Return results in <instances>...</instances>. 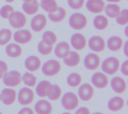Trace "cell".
<instances>
[{"label": "cell", "instance_id": "cell-1", "mask_svg": "<svg viewBox=\"0 0 128 114\" xmlns=\"http://www.w3.org/2000/svg\"><path fill=\"white\" fill-rule=\"evenodd\" d=\"M101 68L105 74L113 75L120 68V60L116 57H109L102 62Z\"/></svg>", "mask_w": 128, "mask_h": 114}, {"label": "cell", "instance_id": "cell-2", "mask_svg": "<svg viewBox=\"0 0 128 114\" xmlns=\"http://www.w3.org/2000/svg\"><path fill=\"white\" fill-rule=\"evenodd\" d=\"M69 25L74 30H82L88 24L87 17L81 13H74L69 17Z\"/></svg>", "mask_w": 128, "mask_h": 114}, {"label": "cell", "instance_id": "cell-3", "mask_svg": "<svg viewBox=\"0 0 128 114\" xmlns=\"http://www.w3.org/2000/svg\"><path fill=\"white\" fill-rule=\"evenodd\" d=\"M61 64L56 60H49L42 66V72L44 75L52 77L58 75L61 71Z\"/></svg>", "mask_w": 128, "mask_h": 114}, {"label": "cell", "instance_id": "cell-4", "mask_svg": "<svg viewBox=\"0 0 128 114\" xmlns=\"http://www.w3.org/2000/svg\"><path fill=\"white\" fill-rule=\"evenodd\" d=\"M3 83L8 87H15L19 86L22 82V75L16 70H11L7 72V73L2 78Z\"/></svg>", "mask_w": 128, "mask_h": 114}, {"label": "cell", "instance_id": "cell-5", "mask_svg": "<svg viewBox=\"0 0 128 114\" xmlns=\"http://www.w3.org/2000/svg\"><path fill=\"white\" fill-rule=\"evenodd\" d=\"M62 105L65 110L74 111L79 105V98L75 93L68 92L62 99Z\"/></svg>", "mask_w": 128, "mask_h": 114}, {"label": "cell", "instance_id": "cell-6", "mask_svg": "<svg viewBox=\"0 0 128 114\" xmlns=\"http://www.w3.org/2000/svg\"><path fill=\"white\" fill-rule=\"evenodd\" d=\"M8 22L11 27L16 29L22 28L27 23L25 14L20 11H14L8 17Z\"/></svg>", "mask_w": 128, "mask_h": 114}, {"label": "cell", "instance_id": "cell-7", "mask_svg": "<svg viewBox=\"0 0 128 114\" xmlns=\"http://www.w3.org/2000/svg\"><path fill=\"white\" fill-rule=\"evenodd\" d=\"M34 99V94L32 90L28 87H22L18 93V102L21 105H28L32 103Z\"/></svg>", "mask_w": 128, "mask_h": 114}, {"label": "cell", "instance_id": "cell-8", "mask_svg": "<svg viewBox=\"0 0 128 114\" xmlns=\"http://www.w3.org/2000/svg\"><path fill=\"white\" fill-rule=\"evenodd\" d=\"M88 46L94 52H102L105 50L106 43L104 39L98 35L92 36L88 40Z\"/></svg>", "mask_w": 128, "mask_h": 114}, {"label": "cell", "instance_id": "cell-9", "mask_svg": "<svg viewBox=\"0 0 128 114\" xmlns=\"http://www.w3.org/2000/svg\"><path fill=\"white\" fill-rule=\"evenodd\" d=\"M47 24V19L44 14H36L31 20V28L34 32L42 31Z\"/></svg>", "mask_w": 128, "mask_h": 114}, {"label": "cell", "instance_id": "cell-10", "mask_svg": "<svg viewBox=\"0 0 128 114\" xmlns=\"http://www.w3.org/2000/svg\"><path fill=\"white\" fill-rule=\"evenodd\" d=\"M14 41L20 44H27L32 40V34L29 30L20 29L14 32L13 35Z\"/></svg>", "mask_w": 128, "mask_h": 114}, {"label": "cell", "instance_id": "cell-11", "mask_svg": "<svg viewBox=\"0 0 128 114\" xmlns=\"http://www.w3.org/2000/svg\"><path fill=\"white\" fill-rule=\"evenodd\" d=\"M94 94V90L93 87L90 84H83L80 85L78 90V95L80 99L83 102H88L92 99Z\"/></svg>", "mask_w": 128, "mask_h": 114}, {"label": "cell", "instance_id": "cell-12", "mask_svg": "<svg viewBox=\"0 0 128 114\" xmlns=\"http://www.w3.org/2000/svg\"><path fill=\"white\" fill-rule=\"evenodd\" d=\"M100 64V57L94 53L88 54L84 58V66L90 71L97 69Z\"/></svg>", "mask_w": 128, "mask_h": 114}, {"label": "cell", "instance_id": "cell-13", "mask_svg": "<svg viewBox=\"0 0 128 114\" xmlns=\"http://www.w3.org/2000/svg\"><path fill=\"white\" fill-rule=\"evenodd\" d=\"M70 44L75 50H83L87 46L86 37L80 33H75L70 37Z\"/></svg>", "mask_w": 128, "mask_h": 114}, {"label": "cell", "instance_id": "cell-14", "mask_svg": "<svg viewBox=\"0 0 128 114\" xmlns=\"http://www.w3.org/2000/svg\"><path fill=\"white\" fill-rule=\"evenodd\" d=\"M1 102L4 105L10 106L12 105L16 99V93L14 90L10 88H4L0 93Z\"/></svg>", "mask_w": 128, "mask_h": 114}, {"label": "cell", "instance_id": "cell-15", "mask_svg": "<svg viewBox=\"0 0 128 114\" xmlns=\"http://www.w3.org/2000/svg\"><path fill=\"white\" fill-rule=\"evenodd\" d=\"M92 84L98 89H104L109 84V79L107 76L100 72H95L92 76Z\"/></svg>", "mask_w": 128, "mask_h": 114}, {"label": "cell", "instance_id": "cell-16", "mask_svg": "<svg viewBox=\"0 0 128 114\" xmlns=\"http://www.w3.org/2000/svg\"><path fill=\"white\" fill-rule=\"evenodd\" d=\"M106 7V4L104 0H88L86 2L87 10L92 13H102Z\"/></svg>", "mask_w": 128, "mask_h": 114}, {"label": "cell", "instance_id": "cell-17", "mask_svg": "<svg viewBox=\"0 0 128 114\" xmlns=\"http://www.w3.org/2000/svg\"><path fill=\"white\" fill-rule=\"evenodd\" d=\"M111 87L114 92L118 94H122L126 92L128 86L125 80L122 77L116 76L111 80Z\"/></svg>", "mask_w": 128, "mask_h": 114}, {"label": "cell", "instance_id": "cell-18", "mask_svg": "<svg viewBox=\"0 0 128 114\" xmlns=\"http://www.w3.org/2000/svg\"><path fill=\"white\" fill-rule=\"evenodd\" d=\"M25 67L29 72H36L41 66L40 59L35 55H31L26 57L24 63Z\"/></svg>", "mask_w": 128, "mask_h": 114}, {"label": "cell", "instance_id": "cell-19", "mask_svg": "<svg viewBox=\"0 0 128 114\" xmlns=\"http://www.w3.org/2000/svg\"><path fill=\"white\" fill-rule=\"evenodd\" d=\"M70 52V44L66 41H62L58 43L54 49V53L56 56L59 59H64Z\"/></svg>", "mask_w": 128, "mask_h": 114}, {"label": "cell", "instance_id": "cell-20", "mask_svg": "<svg viewBox=\"0 0 128 114\" xmlns=\"http://www.w3.org/2000/svg\"><path fill=\"white\" fill-rule=\"evenodd\" d=\"M34 111L37 114H51L52 111V106L50 102L41 99L36 102L34 105Z\"/></svg>", "mask_w": 128, "mask_h": 114}, {"label": "cell", "instance_id": "cell-21", "mask_svg": "<svg viewBox=\"0 0 128 114\" xmlns=\"http://www.w3.org/2000/svg\"><path fill=\"white\" fill-rule=\"evenodd\" d=\"M125 105V101L120 96H116L110 99L108 102L107 106L110 111L112 112H118L122 111Z\"/></svg>", "mask_w": 128, "mask_h": 114}, {"label": "cell", "instance_id": "cell-22", "mask_svg": "<svg viewBox=\"0 0 128 114\" xmlns=\"http://www.w3.org/2000/svg\"><path fill=\"white\" fill-rule=\"evenodd\" d=\"M123 39L118 36H112L107 40L106 46L108 49L112 52H118L123 47Z\"/></svg>", "mask_w": 128, "mask_h": 114}, {"label": "cell", "instance_id": "cell-23", "mask_svg": "<svg viewBox=\"0 0 128 114\" xmlns=\"http://www.w3.org/2000/svg\"><path fill=\"white\" fill-rule=\"evenodd\" d=\"M22 8L26 14L32 16L37 13V12L40 8V4L38 0L24 1L22 5Z\"/></svg>", "mask_w": 128, "mask_h": 114}, {"label": "cell", "instance_id": "cell-24", "mask_svg": "<svg viewBox=\"0 0 128 114\" xmlns=\"http://www.w3.org/2000/svg\"><path fill=\"white\" fill-rule=\"evenodd\" d=\"M63 60L66 66L69 67H75L80 63L81 57L76 52L70 51L68 55L66 56Z\"/></svg>", "mask_w": 128, "mask_h": 114}, {"label": "cell", "instance_id": "cell-25", "mask_svg": "<svg viewBox=\"0 0 128 114\" xmlns=\"http://www.w3.org/2000/svg\"><path fill=\"white\" fill-rule=\"evenodd\" d=\"M6 55L11 58H17L21 56L22 53V49L20 45L16 43L8 44L5 48Z\"/></svg>", "mask_w": 128, "mask_h": 114}, {"label": "cell", "instance_id": "cell-26", "mask_svg": "<svg viewBox=\"0 0 128 114\" xmlns=\"http://www.w3.org/2000/svg\"><path fill=\"white\" fill-rule=\"evenodd\" d=\"M66 16L67 11L64 7H58V9L55 12L48 14V17L50 19V21L55 23L62 22L65 19Z\"/></svg>", "mask_w": 128, "mask_h": 114}, {"label": "cell", "instance_id": "cell-27", "mask_svg": "<svg viewBox=\"0 0 128 114\" xmlns=\"http://www.w3.org/2000/svg\"><path fill=\"white\" fill-rule=\"evenodd\" d=\"M62 91L61 87L57 84H51L48 89L47 96L48 99L51 101H56L61 98Z\"/></svg>", "mask_w": 128, "mask_h": 114}, {"label": "cell", "instance_id": "cell-28", "mask_svg": "<svg viewBox=\"0 0 128 114\" xmlns=\"http://www.w3.org/2000/svg\"><path fill=\"white\" fill-rule=\"evenodd\" d=\"M93 25L96 29H98L99 31H103L108 27L109 20L104 15H97L94 18Z\"/></svg>", "mask_w": 128, "mask_h": 114}, {"label": "cell", "instance_id": "cell-29", "mask_svg": "<svg viewBox=\"0 0 128 114\" xmlns=\"http://www.w3.org/2000/svg\"><path fill=\"white\" fill-rule=\"evenodd\" d=\"M51 84H52L49 81H46V80H44V81H40L38 83V84L36 86V89H35L37 95L40 98L46 97L48 89Z\"/></svg>", "mask_w": 128, "mask_h": 114}, {"label": "cell", "instance_id": "cell-30", "mask_svg": "<svg viewBox=\"0 0 128 114\" xmlns=\"http://www.w3.org/2000/svg\"><path fill=\"white\" fill-rule=\"evenodd\" d=\"M105 13L107 16L112 19H115L118 16L121 12V7L116 3H110L105 7Z\"/></svg>", "mask_w": 128, "mask_h": 114}, {"label": "cell", "instance_id": "cell-31", "mask_svg": "<svg viewBox=\"0 0 128 114\" xmlns=\"http://www.w3.org/2000/svg\"><path fill=\"white\" fill-rule=\"evenodd\" d=\"M40 6L48 13H53L58 9V4L56 0H41Z\"/></svg>", "mask_w": 128, "mask_h": 114}, {"label": "cell", "instance_id": "cell-32", "mask_svg": "<svg viewBox=\"0 0 128 114\" xmlns=\"http://www.w3.org/2000/svg\"><path fill=\"white\" fill-rule=\"evenodd\" d=\"M82 81V76L76 72L70 73L67 78V84L70 87H79L81 84Z\"/></svg>", "mask_w": 128, "mask_h": 114}, {"label": "cell", "instance_id": "cell-33", "mask_svg": "<svg viewBox=\"0 0 128 114\" xmlns=\"http://www.w3.org/2000/svg\"><path fill=\"white\" fill-rule=\"evenodd\" d=\"M57 36L52 31H46L42 35V41L49 46H53L57 42Z\"/></svg>", "mask_w": 128, "mask_h": 114}, {"label": "cell", "instance_id": "cell-34", "mask_svg": "<svg viewBox=\"0 0 128 114\" xmlns=\"http://www.w3.org/2000/svg\"><path fill=\"white\" fill-rule=\"evenodd\" d=\"M12 31L8 28H2L0 30V46L7 45L12 39Z\"/></svg>", "mask_w": 128, "mask_h": 114}, {"label": "cell", "instance_id": "cell-35", "mask_svg": "<svg viewBox=\"0 0 128 114\" xmlns=\"http://www.w3.org/2000/svg\"><path fill=\"white\" fill-rule=\"evenodd\" d=\"M22 81L29 87H33L36 86L37 84V78L30 72H26L22 76Z\"/></svg>", "mask_w": 128, "mask_h": 114}, {"label": "cell", "instance_id": "cell-36", "mask_svg": "<svg viewBox=\"0 0 128 114\" xmlns=\"http://www.w3.org/2000/svg\"><path fill=\"white\" fill-rule=\"evenodd\" d=\"M38 50L39 53L42 55H44V56L49 55L52 53L53 50V46L46 45L41 40L38 44Z\"/></svg>", "mask_w": 128, "mask_h": 114}, {"label": "cell", "instance_id": "cell-37", "mask_svg": "<svg viewBox=\"0 0 128 114\" xmlns=\"http://www.w3.org/2000/svg\"><path fill=\"white\" fill-rule=\"evenodd\" d=\"M116 22L122 26L127 25L128 24V10L123 9L121 10L118 16L116 17Z\"/></svg>", "mask_w": 128, "mask_h": 114}, {"label": "cell", "instance_id": "cell-38", "mask_svg": "<svg viewBox=\"0 0 128 114\" xmlns=\"http://www.w3.org/2000/svg\"><path fill=\"white\" fill-rule=\"evenodd\" d=\"M14 11V7L10 4H5L0 9V16L3 19H8L9 16Z\"/></svg>", "mask_w": 128, "mask_h": 114}, {"label": "cell", "instance_id": "cell-39", "mask_svg": "<svg viewBox=\"0 0 128 114\" xmlns=\"http://www.w3.org/2000/svg\"><path fill=\"white\" fill-rule=\"evenodd\" d=\"M69 7L73 10H80L85 4V0H68Z\"/></svg>", "mask_w": 128, "mask_h": 114}, {"label": "cell", "instance_id": "cell-40", "mask_svg": "<svg viewBox=\"0 0 128 114\" xmlns=\"http://www.w3.org/2000/svg\"><path fill=\"white\" fill-rule=\"evenodd\" d=\"M8 70V64L3 60H0V79H2L4 75L7 73Z\"/></svg>", "mask_w": 128, "mask_h": 114}, {"label": "cell", "instance_id": "cell-41", "mask_svg": "<svg viewBox=\"0 0 128 114\" xmlns=\"http://www.w3.org/2000/svg\"><path fill=\"white\" fill-rule=\"evenodd\" d=\"M121 71L122 74L125 76H128V60H124L121 67Z\"/></svg>", "mask_w": 128, "mask_h": 114}, {"label": "cell", "instance_id": "cell-42", "mask_svg": "<svg viewBox=\"0 0 128 114\" xmlns=\"http://www.w3.org/2000/svg\"><path fill=\"white\" fill-rule=\"evenodd\" d=\"M75 114H91V112L88 108L86 107H81L75 112Z\"/></svg>", "mask_w": 128, "mask_h": 114}, {"label": "cell", "instance_id": "cell-43", "mask_svg": "<svg viewBox=\"0 0 128 114\" xmlns=\"http://www.w3.org/2000/svg\"><path fill=\"white\" fill-rule=\"evenodd\" d=\"M18 114H34V111L30 108H23L19 111Z\"/></svg>", "mask_w": 128, "mask_h": 114}, {"label": "cell", "instance_id": "cell-44", "mask_svg": "<svg viewBox=\"0 0 128 114\" xmlns=\"http://www.w3.org/2000/svg\"><path fill=\"white\" fill-rule=\"evenodd\" d=\"M122 48L124 49V55H125L127 57H128V40H127V41L124 43Z\"/></svg>", "mask_w": 128, "mask_h": 114}, {"label": "cell", "instance_id": "cell-45", "mask_svg": "<svg viewBox=\"0 0 128 114\" xmlns=\"http://www.w3.org/2000/svg\"><path fill=\"white\" fill-rule=\"evenodd\" d=\"M106 1H109V2H112V3H118V2H120L122 0H106Z\"/></svg>", "mask_w": 128, "mask_h": 114}, {"label": "cell", "instance_id": "cell-46", "mask_svg": "<svg viewBox=\"0 0 128 114\" xmlns=\"http://www.w3.org/2000/svg\"><path fill=\"white\" fill-rule=\"evenodd\" d=\"M124 33H125V35H126V37H128V26H126V28H125V30H124Z\"/></svg>", "mask_w": 128, "mask_h": 114}, {"label": "cell", "instance_id": "cell-47", "mask_svg": "<svg viewBox=\"0 0 128 114\" xmlns=\"http://www.w3.org/2000/svg\"><path fill=\"white\" fill-rule=\"evenodd\" d=\"M4 1H6L8 2V3H11V2H14L15 0H4Z\"/></svg>", "mask_w": 128, "mask_h": 114}, {"label": "cell", "instance_id": "cell-48", "mask_svg": "<svg viewBox=\"0 0 128 114\" xmlns=\"http://www.w3.org/2000/svg\"><path fill=\"white\" fill-rule=\"evenodd\" d=\"M93 114H102V113H100V112H97V113H94Z\"/></svg>", "mask_w": 128, "mask_h": 114}, {"label": "cell", "instance_id": "cell-49", "mask_svg": "<svg viewBox=\"0 0 128 114\" xmlns=\"http://www.w3.org/2000/svg\"><path fill=\"white\" fill-rule=\"evenodd\" d=\"M62 114H70V113H68V112H64V113H62Z\"/></svg>", "mask_w": 128, "mask_h": 114}, {"label": "cell", "instance_id": "cell-50", "mask_svg": "<svg viewBox=\"0 0 128 114\" xmlns=\"http://www.w3.org/2000/svg\"><path fill=\"white\" fill-rule=\"evenodd\" d=\"M23 1H32V0H22Z\"/></svg>", "mask_w": 128, "mask_h": 114}, {"label": "cell", "instance_id": "cell-51", "mask_svg": "<svg viewBox=\"0 0 128 114\" xmlns=\"http://www.w3.org/2000/svg\"><path fill=\"white\" fill-rule=\"evenodd\" d=\"M0 103H1V99H0Z\"/></svg>", "mask_w": 128, "mask_h": 114}, {"label": "cell", "instance_id": "cell-52", "mask_svg": "<svg viewBox=\"0 0 128 114\" xmlns=\"http://www.w3.org/2000/svg\"><path fill=\"white\" fill-rule=\"evenodd\" d=\"M0 114H2V113H1V112H0Z\"/></svg>", "mask_w": 128, "mask_h": 114}]
</instances>
